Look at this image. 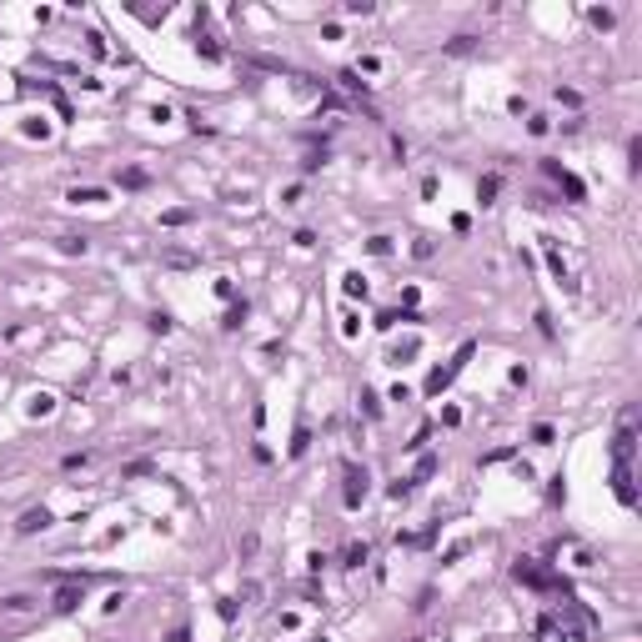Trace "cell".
<instances>
[{
    "instance_id": "1",
    "label": "cell",
    "mask_w": 642,
    "mask_h": 642,
    "mask_svg": "<svg viewBox=\"0 0 642 642\" xmlns=\"http://www.w3.org/2000/svg\"><path fill=\"white\" fill-rule=\"evenodd\" d=\"M512 577H517V582H527V587H537V592H562V597H572V592H567V582H557L552 572H542L532 557H517V562H512Z\"/></svg>"
},
{
    "instance_id": "2",
    "label": "cell",
    "mask_w": 642,
    "mask_h": 642,
    "mask_svg": "<svg viewBox=\"0 0 642 642\" xmlns=\"http://www.w3.org/2000/svg\"><path fill=\"white\" fill-rule=\"evenodd\" d=\"M472 352H477V346H472V341H466V346H462V352H457V357L447 362V367H437V372L427 377V391H432V396H442V391H447V386L457 382V372H462L466 362H472Z\"/></svg>"
},
{
    "instance_id": "3",
    "label": "cell",
    "mask_w": 642,
    "mask_h": 642,
    "mask_svg": "<svg viewBox=\"0 0 642 642\" xmlns=\"http://www.w3.org/2000/svg\"><path fill=\"white\" fill-rule=\"evenodd\" d=\"M367 482H372V477H367V466H346V487H341V502L352 507V512L367 502Z\"/></svg>"
},
{
    "instance_id": "4",
    "label": "cell",
    "mask_w": 642,
    "mask_h": 642,
    "mask_svg": "<svg viewBox=\"0 0 642 642\" xmlns=\"http://www.w3.org/2000/svg\"><path fill=\"white\" fill-rule=\"evenodd\" d=\"M632 452H637V437H632V412H627L622 427H617V437H612V462L617 466H632Z\"/></svg>"
},
{
    "instance_id": "5",
    "label": "cell",
    "mask_w": 642,
    "mask_h": 642,
    "mask_svg": "<svg viewBox=\"0 0 642 642\" xmlns=\"http://www.w3.org/2000/svg\"><path fill=\"white\" fill-rule=\"evenodd\" d=\"M542 256H547V266H552V276L567 286V291H577V281H572V271H567V261H562V251H557V241L552 236H542Z\"/></svg>"
},
{
    "instance_id": "6",
    "label": "cell",
    "mask_w": 642,
    "mask_h": 642,
    "mask_svg": "<svg viewBox=\"0 0 642 642\" xmlns=\"http://www.w3.org/2000/svg\"><path fill=\"white\" fill-rule=\"evenodd\" d=\"M196 50L206 55V61H221V55H226V50H221V40L206 30V11H196Z\"/></svg>"
},
{
    "instance_id": "7",
    "label": "cell",
    "mask_w": 642,
    "mask_h": 642,
    "mask_svg": "<svg viewBox=\"0 0 642 642\" xmlns=\"http://www.w3.org/2000/svg\"><path fill=\"white\" fill-rule=\"evenodd\" d=\"M542 171H547V176H552V181H557V186H562V191L572 196V201H582V196H587V191H582V181L572 176V171H562L557 161H542Z\"/></svg>"
},
{
    "instance_id": "8",
    "label": "cell",
    "mask_w": 642,
    "mask_h": 642,
    "mask_svg": "<svg viewBox=\"0 0 642 642\" xmlns=\"http://www.w3.org/2000/svg\"><path fill=\"white\" fill-rule=\"evenodd\" d=\"M45 527H50V512H45V507H30V512H21V522H16V532H21V537L45 532Z\"/></svg>"
},
{
    "instance_id": "9",
    "label": "cell",
    "mask_w": 642,
    "mask_h": 642,
    "mask_svg": "<svg viewBox=\"0 0 642 642\" xmlns=\"http://www.w3.org/2000/svg\"><path fill=\"white\" fill-rule=\"evenodd\" d=\"M417 352H422V341H417V336H406V341H396L391 352H386V362H391V367H406V362H412Z\"/></svg>"
},
{
    "instance_id": "10",
    "label": "cell",
    "mask_w": 642,
    "mask_h": 642,
    "mask_svg": "<svg viewBox=\"0 0 642 642\" xmlns=\"http://www.w3.org/2000/svg\"><path fill=\"white\" fill-rule=\"evenodd\" d=\"M537 642H567V627H562V617H557V612L537 622Z\"/></svg>"
},
{
    "instance_id": "11",
    "label": "cell",
    "mask_w": 642,
    "mask_h": 642,
    "mask_svg": "<svg viewBox=\"0 0 642 642\" xmlns=\"http://www.w3.org/2000/svg\"><path fill=\"white\" fill-rule=\"evenodd\" d=\"M341 291H346L352 302H367V291H372V286H367V276H362V271H346V276H341Z\"/></svg>"
},
{
    "instance_id": "12",
    "label": "cell",
    "mask_w": 642,
    "mask_h": 642,
    "mask_svg": "<svg viewBox=\"0 0 642 642\" xmlns=\"http://www.w3.org/2000/svg\"><path fill=\"white\" fill-rule=\"evenodd\" d=\"M50 607H55V612H76V607H81V587H61Z\"/></svg>"
},
{
    "instance_id": "13",
    "label": "cell",
    "mask_w": 642,
    "mask_h": 642,
    "mask_svg": "<svg viewBox=\"0 0 642 642\" xmlns=\"http://www.w3.org/2000/svg\"><path fill=\"white\" fill-rule=\"evenodd\" d=\"M30 607H35L30 592H11V597H0V612H30Z\"/></svg>"
},
{
    "instance_id": "14",
    "label": "cell",
    "mask_w": 642,
    "mask_h": 642,
    "mask_svg": "<svg viewBox=\"0 0 642 642\" xmlns=\"http://www.w3.org/2000/svg\"><path fill=\"white\" fill-rule=\"evenodd\" d=\"M502 191V176H482V186H477V201L482 206H492V196Z\"/></svg>"
},
{
    "instance_id": "15",
    "label": "cell",
    "mask_w": 642,
    "mask_h": 642,
    "mask_svg": "<svg viewBox=\"0 0 642 642\" xmlns=\"http://www.w3.org/2000/svg\"><path fill=\"white\" fill-rule=\"evenodd\" d=\"M362 562H367V542H352L341 552V567H362Z\"/></svg>"
},
{
    "instance_id": "16",
    "label": "cell",
    "mask_w": 642,
    "mask_h": 642,
    "mask_svg": "<svg viewBox=\"0 0 642 642\" xmlns=\"http://www.w3.org/2000/svg\"><path fill=\"white\" fill-rule=\"evenodd\" d=\"M396 321H417V311H386V316H377V331H391Z\"/></svg>"
},
{
    "instance_id": "17",
    "label": "cell",
    "mask_w": 642,
    "mask_h": 642,
    "mask_svg": "<svg viewBox=\"0 0 642 642\" xmlns=\"http://www.w3.org/2000/svg\"><path fill=\"white\" fill-rule=\"evenodd\" d=\"M61 251H66V256H86L91 241H86V236H61Z\"/></svg>"
},
{
    "instance_id": "18",
    "label": "cell",
    "mask_w": 642,
    "mask_h": 642,
    "mask_svg": "<svg viewBox=\"0 0 642 642\" xmlns=\"http://www.w3.org/2000/svg\"><path fill=\"white\" fill-rule=\"evenodd\" d=\"M30 412H35V417H50V412H55V396H45V391L30 396Z\"/></svg>"
},
{
    "instance_id": "19",
    "label": "cell",
    "mask_w": 642,
    "mask_h": 642,
    "mask_svg": "<svg viewBox=\"0 0 642 642\" xmlns=\"http://www.w3.org/2000/svg\"><path fill=\"white\" fill-rule=\"evenodd\" d=\"M166 266H176V271H186V266H196V256H191V251H166Z\"/></svg>"
},
{
    "instance_id": "20",
    "label": "cell",
    "mask_w": 642,
    "mask_h": 642,
    "mask_svg": "<svg viewBox=\"0 0 642 642\" xmlns=\"http://www.w3.org/2000/svg\"><path fill=\"white\" fill-rule=\"evenodd\" d=\"M306 442H311V432H306V422L297 427V437H291V457H302L306 452Z\"/></svg>"
},
{
    "instance_id": "21",
    "label": "cell",
    "mask_w": 642,
    "mask_h": 642,
    "mask_svg": "<svg viewBox=\"0 0 642 642\" xmlns=\"http://www.w3.org/2000/svg\"><path fill=\"white\" fill-rule=\"evenodd\" d=\"M432 251H437V246H432V236H417V246H412V256H417V261H432Z\"/></svg>"
},
{
    "instance_id": "22",
    "label": "cell",
    "mask_w": 642,
    "mask_h": 642,
    "mask_svg": "<svg viewBox=\"0 0 642 642\" xmlns=\"http://www.w3.org/2000/svg\"><path fill=\"white\" fill-rule=\"evenodd\" d=\"M241 321H246V302H241V306H231V311H226V321H221V326H231V331H236V326H241Z\"/></svg>"
},
{
    "instance_id": "23",
    "label": "cell",
    "mask_w": 642,
    "mask_h": 642,
    "mask_svg": "<svg viewBox=\"0 0 642 642\" xmlns=\"http://www.w3.org/2000/svg\"><path fill=\"white\" fill-rule=\"evenodd\" d=\"M527 131H532V136H547V131H552V121H547V115H532V121H527Z\"/></svg>"
},
{
    "instance_id": "24",
    "label": "cell",
    "mask_w": 642,
    "mask_h": 642,
    "mask_svg": "<svg viewBox=\"0 0 642 642\" xmlns=\"http://www.w3.org/2000/svg\"><path fill=\"white\" fill-rule=\"evenodd\" d=\"M71 201H105V191H96V186H86V191H71Z\"/></svg>"
},
{
    "instance_id": "25",
    "label": "cell",
    "mask_w": 642,
    "mask_h": 642,
    "mask_svg": "<svg viewBox=\"0 0 642 642\" xmlns=\"http://www.w3.org/2000/svg\"><path fill=\"white\" fill-rule=\"evenodd\" d=\"M367 251H372V256H386V251H391V241H386V236H372V241H367Z\"/></svg>"
},
{
    "instance_id": "26",
    "label": "cell",
    "mask_w": 642,
    "mask_h": 642,
    "mask_svg": "<svg viewBox=\"0 0 642 642\" xmlns=\"http://www.w3.org/2000/svg\"><path fill=\"white\" fill-rule=\"evenodd\" d=\"M447 50H452V55H466V50H472V35H457V40L447 45Z\"/></svg>"
},
{
    "instance_id": "27",
    "label": "cell",
    "mask_w": 642,
    "mask_h": 642,
    "mask_svg": "<svg viewBox=\"0 0 642 642\" xmlns=\"http://www.w3.org/2000/svg\"><path fill=\"white\" fill-rule=\"evenodd\" d=\"M362 406H367V417H382V406H377V391H362Z\"/></svg>"
},
{
    "instance_id": "28",
    "label": "cell",
    "mask_w": 642,
    "mask_h": 642,
    "mask_svg": "<svg viewBox=\"0 0 642 642\" xmlns=\"http://www.w3.org/2000/svg\"><path fill=\"white\" fill-rule=\"evenodd\" d=\"M86 40H91V55H96V61H101V55H105V35H96V30H91Z\"/></svg>"
},
{
    "instance_id": "29",
    "label": "cell",
    "mask_w": 642,
    "mask_h": 642,
    "mask_svg": "<svg viewBox=\"0 0 642 642\" xmlns=\"http://www.w3.org/2000/svg\"><path fill=\"white\" fill-rule=\"evenodd\" d=\"M151 331H161V336H166V331H171V316H166V311H156V316H151Z\"/></svg>"
}]
</instances>
